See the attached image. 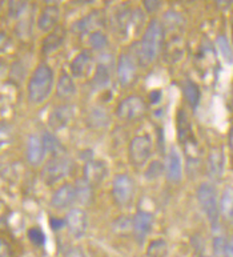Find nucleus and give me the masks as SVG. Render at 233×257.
Instances as JSON below:
<instances>
[{
    "label": "nucleus",
    "mask_w": 233,
    "mask_h": 257,
    "mask_svg": "<svg viewBox=\"0 0 233 257\" xmlns=\"http://www.w3.org/2000/svg\"><path fill=\"white\" fill-rule=\"evenodd\" d=\"M183 92L184 97L187 100V103L192 108H196L199 105L200 99H201V91H200L199 85L196 84L195 81L185 80L183 83Z\"/></svg>",
    "instance_id": "393cba45"
},
{
    "label": "nucleus",
    "mask_w": 233,
    "mask_h": 257,
    "mask_svg": "<svg viewBox=\"0 0 233 257\" xmlns=\"http://www.w3.org/2000/svg\"><path fill=\"white\" fill-rule=\"evenodd\" d=\"M216 46H217V50L221 55V58L225 60L226 63H233V50L230 47L228 39L224 36V35H220L217 39H216Z\"/></svg>",
    "instance_id": "2f4dec72"
},
{
    "label": "nucleus",
    "mask_w": 233,
    "mask_h": 257,
    "mask_svg": "<svg viewBox=\"0 0 233 257\" xmlns=\"http://www.w3.org/2000/svg\"><path fill=\"white\" fill-rule=\"evenodd\" d=\"M64 257H84V254H83V252L79 248H69L65 252Z\"/></svg>",
    "instance_id": "37998d69"
},
{
    "label": "nucleus",
    "mask_w": 233,
    "mask_h": 257,
    "mask_svg": "<svg viewBox=\"0 0 233 257\" xmlns=\"http://www.w3.org/2000/svg\"><path fill=\"white\" fill-rule=\"evenodd\" d=\"M168 254V244L163 238H156L149 242L147 248V257H167Z\"/></svg>",
    "instance_id": "c756f323"
},
{
    "label": "nucleus",
    "mask_w": 233,
    "mask_h": 257,
    "mask_svg": "<svg viewBox=\"0 0 233 257\" xmlns=\"http://www.w3.org/2000/svg\"><path fill=\"white\" fill-rule=\"evenodd\" d=\"M224 167H225V156L220 148H213L208 155L206 159V171L210 179L218 180L221 179L224 173Z\"/></svg>",
    "instance_id": "6ab92c4d"
},
{
    "label": "nucleus",
    "mask_w": 233,
    "mask_h": 257,
    "mask_svg": "<svg viewBox=\"0 0 233 257\" xmlns=\"http://www.w3.org/2000/svg\"><path fill=\"white\" fill-rule=\"evenodd\" d=\"M26 156L27 161L31 165L38 167L43 163L44 156H46V150L43 144L42 138H39L38 135H31L27 140V148H26Z\"/></svg>",
    "instance_id": "dca6fc26"
},
{
    "label": "nucleus",
    "mask_w": 233,
    "mask_h": 257,
    "mask_svg": "<svg viewBox=\"0 0 233 257\" xmlns=\"http://www.w3.org/2000/svg\"><path fill=\"white\" fill-rule=\"evenodd\" d=\"M10 46V38L4 31H0V52H3L4 50H7Z\"/></svg>",
    "instance_id": "a19ab883"
},
{
    "label": "nucleus",
    "mask_w": 233,
    "mask_h": 257,
    "mask_svg": "<svg viewBox=\"0 0 233 257\" xmlns=\"http://www.w3.org/2000/svg\"><path fill=\"white\" fill-rule=\"evenodd\" d=\"M60 10L58 6H47L38 18V28L42 32H51L59 26Z\"/></svg>",
    "instance_id": "f3484780"
},
{
    "label": "nucleus",
    "mask_w": 233,
    "mask_h": 257,
    "mask_svg": "<svg viewBox=\"0 0 233 257\" xmlns=\"http://www.w3.org/2000/svg\"><path fill=\"white\" fill-rule=\"evenodd\" d=\"M75 93H76V84L73 81V77L68 72L63 71L56 83V95L60 99H71Z\"/></svg>",
    "instance_id": "4be33fe9"
},
{
    "label": "nucleus",
    "mask_w": 233,
    "mask_h": 257,
    "mask_svg": "<svg viewBox=\"0 0 233 257\" xmlns=\"http://www.w3.org/2000/svg\"><path fill=\"white\" fill-rule=\"evenodd\" d=\"M65 38H67V30L61 26H58L55 30L48 32L42 43L43 55H51L56 52L64 44Z\"/></svg>",
    "instance_id": "a211bd4d"
},
{
    "label": "nucleus",
    "mask_w": 233,
    "mask_h": 257,
    "mask_svg": "<svg viewBox=\"0 0 233 257\" xmlns=\"http://www.w3.org/2000/svg\"><path fill=\"white\" fill-rule=\"evenodd\" d=\"M88 43H89V46H91L92 50L103 51L104 48L108 46V38L107 35L100 30V31L92 32V34L88 36Z\"/></svg>",
    "instance_id": "473e14b6"
},
{
    "label": "nucleus",
    "mask_w": 233,
    "mask_h": 257,
    "mask_svg": "<svg viewBox=\"0 0 233 257\" xmlns=\"http://www.w3.org/2000/svg\"><path fill=\"white\" fill-rule=\"evenodd\" d=\"M153 226V216L151 212L138 211L132 219V233L138 242H144Z\"/></svg>",
    "instance_id": "9d476101"
},
{
    "label": "nucleus",
    "mask_w": 233,
    "mask_h": 257,
    "mask_svg": "<svg viewBox=\"0 0 233 257\" xmlns=\"http://www.w3.org/2000/svg\"><path fill=\"white\" fill-rule=\"evenodd\" d=\"M132 24H134V12L128 4H122L112 16V27L118 35L127 36Z\"/></svg>",
    "instance_id": "ddd939ff"
},
{
    "label": "nucleus",
    "mask_w": 233,
    "mask_h": 257,
    "mask_svg": "<svg viewBox=\"0 0 233 257\" xmlns=\"http://www.w3.org/2000/svg\"><path fill=\"white\" fill-rule=\"evenodd\" d=\"M75 201H76V189H75V185L69 183L61 184L51 197V205L59 211L67 209Z\"/></svg>",
    "instance_id": "f8f14e48"
},
{
    "label": "nucleus",
    "mask_w": 233,
    "mask_h": 257,
    "mask_svg": "<svg viewBox=\"0 0 233 257\" xmlns=\"http://www.w3.org/2000/svg\"><path fill=\"white\" fill-rule=\"evenodd\" d=\"M54 87V71L50 65H38L31 75L27 84V96L30 103L40 104L48 99Z\"/></svg>",
    "instance_id": "f03ea898"
},
{
    "label": "nucleus",
    "mask_w": 233,
    "mask_h": 257,
    "mask_svg": "<svg viewBox=\"0 0 233 257\" xmlns=\"http://www.w3.org/2000/svg\"><path fill=\"white\" fill-rule=\"evenodd\" d=\"M30 0H8L7 12L8 16L12 19H18L23 15L28 7Z\"/></svg>",
    "instance_id": "7c9ffc66"
},
{
    "label": "nucleus",
    "mask_w": 233,
    "mask_h": 257,
    "mask_svg": "<svg viewBox=\"0 0 233 257\" xmlns=\"http://www.w3.org/2000/svg\"><path fill=\"white\" fill-rule=\"evenodd\" d=\"M152 139L148 135H138L135 136L130 143L128 148V158H130L131 164L140 168L149 160L152 155Z\"/></svg>",
    "instance_id": "423d86ee"
},
{
    "label": "nucleus",
    "mask_w": 233,
    "mask_h": 257,
    "mask_svg": "<svg viewBox=\"0 0 233 257\" xmlns=\"http://www.w3.org/2000/svg\"><path fill=\"white\" fill-rule=\"evenodd\" d=\"M214 6L218 8V10H228L233 4V0H213Z\"/></svg>",
    "instance_id": "79ce46f5"
},
{
    "label": "nucleus",
    "mask_w": 233,
    "mask_h": 257,
    "mask_svg": "<svg viewBox=\"0 0 233 257\" xmlns=\"http://www.w3.org/2000/svg\"><path fill=\"white\" fill-rule=\"evenodd\" d=\"M65 225V220H58V219H51V226L54 229H59L61 226Z\"/></svg>",
    "instance_id": "c03bdc74"
},
{
    "label": "nucleus",
    "mask_w": 233,
    "mask_h": 257,
    "mask_svg": "<svg viewBox=\"0 0 233 257\" xmlns=\"http://www.w3.org/2000/svg\"><path fill=\"white\" fill-rule=\"evenodd\" d=\"M230 38H232V44H233V22H232V26H230Z\"/></svg>",
    "instance_id": "09e8293b"
},
{
    "label": "nucleus",
    "mask_w": 233,
    "mask_h": 257,
    "mask_svg": "<svg viewBox=\"0 0 233 257\" xmlns=\"http://www.w3.org/2000/svg\"><path fill=\"white\" fill-rule=\"evenodd\" d=\"M80 3H92L93 0H79Z\"/></svg>",
    "instance_id": "8fccbe9b"
},
{
    "label": "nucleus",
    "mask_w": 233,
    "mask_h": 257,
    "mask_svg": "<svg viewBox=\"0 0 233 257\" xmlns=\"http://www.w3.org/2000/svg\"><path fill=\"white\" fill-rule=\"evenodd\" d=\"M14 139V131L7 123H0V150L8 146Z\"/></svg>",
    "instance_id": "f704fd0d"
},
{
    "label": "nucleus",
    "mask_w": 233,
    "mask_h": 257,
    "mask_svg": "<svg viewBox=\"0 0 233 257\" xmlns=\"http://www.w3.org/2000/svg\"><path fill=\"white\" fill-rule=\"evenodd\" d=\"M0 257H14L11 244L4 237H0Z\"/></svg>",
    "instance_id": "58836bf2"
},
{
    "label": "nucleus",
    "mask_w": 233,
    "mask_h": 257,
    "mask_svg": "<svg viewBox=\"0 0 233 257\" xmlns=\"http://www.w3.org/2000/svg\"><path fill=\"white\" fill-rule=\"evenodd\" d=\"M228 146H229L230 151L233 152V125L230 127L229 134H228Z\"/></svg>",
    "instance_id": "49530a36"
},
{
    "label": "nucleus",
    "mask_w": 233,
    "mask_h": 257,
    "mask_svg": "<svg viewBox=\"0 0 233 257\" xmlns=\"http://www.w3.org/2000/svg\"><path fill=\"white\" fill-rule=\"evenodd\" d=\"M28 238L36 246H43L46 244V234L39 226H34V228L28 229Z\"/></svg>",
    "instance_id": "c9c22d12"
},
{
    "label": "nucleus",
    "mask_w": 233,
    "mask_h": 257,
    "mask_svg": "<svg viewBox=\"0 0 233 257\" xmlns=\"http://www.w3.org/2000/svg\"><path fill=\"white\" fill-rule=\"evenodd\" d=\"M220 215L225 220H233V187H225L218 200Z\"/></svg>",
    "instance_id": "5701e85b"
},
{
    "label": "nucleus",
    "mask_w": 233,
    "mask_h": 257,
    "mask_svg": "<svg viewBox=\"0 0 233 257\" xmlns=\"http://www.w3.org/2000/svg\"><path fill=\"white\" fill-rule=\"evenodd\" d=\"M65 226L75 238H81L88 230V217L81 208L69 209L65 216Z\"/></svg>",
    "instance_id": "1a4fd4ad"
},
{
    "label": "nucleus",
    "mask_w": 233,
    "mask_h": 257,
    "mask_svg": "<svg viewBox=\"0 0 233 257\" xmlns=\"http://www.w3.org/2000/svg\"><path fill=\"white\" fill-rule=\"evenodd\" d=\"M147 113V104L143 97L131 95L122 100L116 107V116L124 121H136L143 119Z\"/></svg>",
    "instance_id": "39448f33"
},
{
    "label": "nucleus",
    "mask_w": 233,
    "mask_h": 257,
    "mask_svg": "<svg viewBox=\"0 0 233 257\" xmlns=\"http://www.w3.org/2000/svg\"><path fill=\"white\" fill-rule=\"evenodd\" d=\"M105 18L99 10L91 11L88 15L76 20L72 26V31L77 35H91L92 32L100 31L104 27Z\"/></svg>",
    "instance_id": "6e6552de"
},
{
    "label": "nucleus",
    "mask_w": 233,
    "mask_h": 257,
    "mask_svg": "<svg viewBox=\"0 0 233 257\" xmlns=\"http://www.w3.org/2000/svg\"><path fill=\"white\" fill-rule=\"evenodd\" d=\"M165 176L172 183H179L183 177V164H181V158L176 151H171L165 160Z\"/></svg>",
    "instance_id": "412c9836"
},
{
    "label": "nucleus",
    "mask_w": 233,
    "mask_h": 257,
    "mask_svg": "<svg viewBox=\"0 0 233 257\" xmlns=\"http://www.w3.org/2000/svg\"><path fill=\"white\" fill-rule=\"evenodd\" d=\"M226 242L222 237H216L213 241V250L217 257H225L226 254Z\"/></svg>",
    "instance_id": "4c0bfd02"
},
{
    "label": "nucleus",
    "mask_w": 233,
    "mask_h": 257,
    "mask_svg": "<svg viewBox=\"0 0 233 257\" xmlns=\"http://www.w3.org/2000/svg\"><path fill=\"white\" fill-rule=\"evenodd\" d=\"M183 23H184L183 18H181L177 12L169 11L168 14H165L164 23H161V24H163L164 30L168 28V30L176 31V30H179V28L183 27Z\"/></svg>",
    "instance_id": "72a5a7b5"
},
{
    "label": "nucleus",
    "mask_w": 233,
    "mask_h": 257,
    "mask_svg": "<svg viewBox=\"0 0 233 257\" xmlns=\"http://www.w3.org/2000/svg\"><path fill=\"white\" fill-rule=\"evenodd\" d=\"M165 30L163 24L156 19H152L147 26L144 35H143L140 48L138 52L139 63L143 67H148L155 63L161 51L164 48Z\"/></svg>",
    "instance_id": "f257e3e1"
},
{
    "label": "nucleus",
    "mask_w": 233,
    "mask_h": 257,
    "mask_svg": "<svg viewBox=\"0 0 233 257\" xmlns=\"http://www.w3.org/2000/svg\"><path fill=\"white\" fill-rule=\"evenodd\" d=\"M92 62H93V58H92L91 51L84 50L79 52V55H76L69 64L71 75L73 77L87 76L92 68Z\"/></svg>",
    "instance_id": "aec40b11"
},
{
    "label": "nucleus",
    "mask_w": 233,
    "mask_h": 257,
    "mask_svg": "<svg viewBox=\"0 0 233 257\" xmlns=\"http://www.w3.org/2000/svg\"><path fill=\"white\" fill-rule=\"evenodd\" d=\"M72 171V161L65 155L52 156L42 169V179L47 185H54L68 176Z\"/></svg>",
    "instance_id": "20e7f679"
},
{
    "label": "nucleus",
    "mask_w": 233,
    "mask_h": 257,
    "mask_svg": "<svg viewBox=\"0 0 233 257\" xmlns=\"http://www.w3.org/2000/svg\"><path fill=\"white\" fill-rule=\"evenodd\" d=\"M135 196V183L128 175H118L112 183V197L119 207H128Z\"/></svg>",
    "instance_id": "0eeeda50"
},
{
    "label": "nucleus",
    "mask_w": 233,
    "mask_h": 257,
    "mask_svg": "<svg viewBox=\"0 0 233 257\" xmlns=\"http://www.w3.org/2000/svg\"><path fill=\"white\" fill-rule=\"evenodd\" d=\"M73 119V108L69 104H61L55 107L48 116V125L52 131L65 128Z\"/></svg>",
    "instance_id": "4468645a"
},
{
    "label": "nucleus",
    "mask_w": 233,
    "mask_h": 257,
    "mask_svg": "<svg viewBox=\"0 0 233 257\" xmlns=\"http://www.w3.org/2000/svg\"><path fill=\"white\" fill-rule=\"evenodd\" d=\"M108 167L103 160H88L83 168V177L92 185L100 184L105 179Z\"/></svg>",
    "instance_id": "2eb2a0df"
},
{
    "label": "nucleus",
    "mask_w": 233,
    "mask_h": 257,
    "mask_svg": "<svg viewBox=\"0 0 233 257\" xmlns=\"http://www.w3.org/2000/svg\"><path fill=\"white\" fill-rule=\"evenodd\" d=\"M3 2H4V0H0V3H3Z\"/></svg>",
    "instance_id": "603ef678"
},
{
    "label": "nucleus",
    "mask_w": 233,
    "mask_h": 257,
    "mask_svg": "<svg viewBox=\"0 0 233 257\" xmlns=\"http://www.w3.org/2000/svg\"><path fill=\"white\" fill-rule=\"evenodd\" d=\"M43 144H44V150L46 154H50L51 156H60V155H65L64 148L61 146V143L59 142L58 139L55 138V135L51 132H46L42 136Z\"/></svg>",
    "instance_id": "a878e982"
},
{
    "label": "nucleus",
    "mask_w": 233,
    "mask_h": 257,
    "mask_svg": "<svg viewBox=\"0 0 233 257\" xmlns=\"http://www.w3.org/2000/svg\"><path fill=\"white\" fill-rule=\"evenodd\" d=\"M161 172H163V165L159 163V161H153V163H151V165L148 167V169H147V173H146V177L147 179H157V177L160 176Z\"/></svg>",
    "instance_id": "e433bc0d"
},
{
    "label": "nucleus",
    "mask_w": 233,
    "mask_h": 257,
    "mask_svg": "<svg viewBox=\"0 0 233 257\" xmlns=\"http://www.w3.org/2000/svg\"><path fill=\"white\" fill-rule=\"evenodd\" d=\"M92 187H93V185H92L89 181L85 180L84 177L80 179V180H77L76 184H75V189H76V201H79V203L81 204L89 203L92 200V193H93Z\"/></svg>",
    "instance_id": "bb28decb"
},
{
    "label": "nucleus",
    "mask_w": 233,
    "mask_h": 257,
    "mask_svg": "<svg viewBox=\"0 0 233 257\" xmlns=\"http://www.w3.org/2000/svg\"><path fill=\"white\" fill-rule=\"evenodd\" d=\"M180 2H183V3H192V2H195V0H180Z\"/></svg>",
    "instance_id": "3c124183"
},
{
    "label": "nucleus",
    "mask_w": 233,
    "mask_h": 257,
    "mask_svg": "<svg viewBox=\"0 0 233 257\" xmlns=\"http://www.w3.org/2000/svg\"><path fill=\"white\" fill-rule=\"evenodd\" d=\"M138 75V63L134 55L122 54L118 63V80L122 85L132 84Z\"/></svg>",
    "instance_id": "9b49d317"
},
{
    "label": "nucleus",
    "mask_w": 233,
    "mask_h": 257,
    "mask_svg": "<svg viewBox=\"0 0 233 257\" xmlns=\"http://www.w3.org/2000/svg\"><path fill=\"white\" fill-rule=\"evenodd\" d=\"M59 2H60V0H44V3H46L47 6H56Z\"/></svg>",
    "instance_id": "de8ad7c7"
},
{
    "label": "nucleus",
    "mask_w": 233,
    "mask_h": 257,
    "mask_svg": "<svg viewBox=\"0 0 233 257\" xmlns=\"http://www.w3.org/2000/svg\"><path fill=\"white\" fill-rule=\"evenodd\" d=\"M197 201L212 226H216L220 217V207H218V197L216 188L210 183H203L197 188Z\"/></svg>",
    "instance_id": "7ed1b4c3"
},
{
    "label": "nucleus",
    "mask_w": 233,
    "mask_h": 257,
    "mask_svg": "<svg viewBox=\"0 0 233 257\" xmlns=\"http://www.w3.org/2000/svg\"><path fill=\"white\" fill-rule=\"evenodd\" d=\"M92 83L95 85V88L101 89L105 88L111 83V68L107 63L100 62L95 69V75L92 79Z\"/></svg>",
    "instance_id": "b1692460"
},
{
    "label": "nucleus",
    "mask_w": 233,
    "mask_h": 257,
    "mask_svg": "<svg viewBox=\"0 0 233 257\" xmlns=\"http://www.w3.org/2000/svg\"><path fill=\"white\" fill-rule=\"evenodd\" d=\"M177 135L181 143H188L191 138V124L188 120V115L184 111H179L177 113Z\"/></svg>",
    "instance_id": "cd10ccee"
},
{
    "label": "nucleus",
    "mask_w": 233,
    "mask_h": 257,
    "mask_svg": "<svg viewBox=\"0 0 233 257\" xmlns=\"http://www.w3.org/2000/svg\"><path fill=\"white\" fill-rule=\"evenodd\" d=\"M225 257H233V236L229 241L226 242V254Z\"/></svg>",
    "instance_id": "a18cd8bd"
},
{
    "label": "nucleus",
    "mask_w": 233,
    "mask_h": 257,
    "mask_svg": "<svg viewBox=\"0 0 233 257\" xmlns=\"http://www.w3.org/2000/svg\"><path fill=\"white\" fill-rule=\"evenodd\" d=\"M88 120H89V124H91L92 127L95 128H104L109 124V116L107 115V112L99 107L93 108L89 112Z\"/></svg>",
    "instance_id": "c85d7f7f"
},
{
    "label": "nucleus",
    "mask_w": 233,
    "mask_h": 257,
    "mask_svg": "<svg viewBox=\"0 0 233 257\" xmlns=\"http://www.w3.org/2000/svg\"><path fill=\"white\" fill-rule=\"evenodd\" d=\"M161 0H143V7L148 14H155L160 8Z\"/></svg>",
    "instance_id": "ea45409f"
},
{
    "label": "nucleus",
    "mask_w": 233,
    "mask_h": 257,
    "mask_svg": "<svg viewBox=\"0 0 233 257\" xmlns=\"http://www.w3.org/2000/svg\"><path fill=\"white\" fill-rule=\"evenodd\" d=\"M200 257H209V256H200Z\"/></svg>",
    "instance_id": "864d4df0"
}]
</instances>
